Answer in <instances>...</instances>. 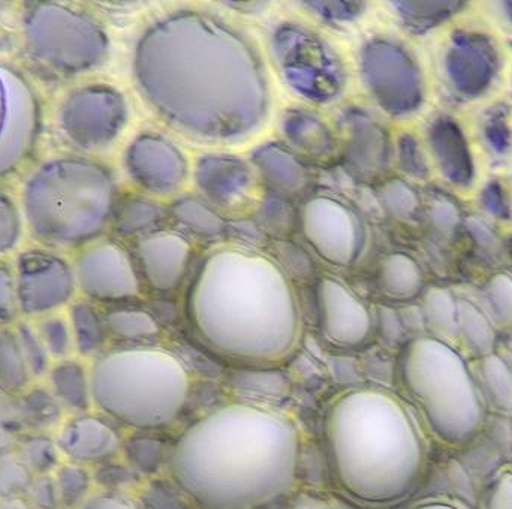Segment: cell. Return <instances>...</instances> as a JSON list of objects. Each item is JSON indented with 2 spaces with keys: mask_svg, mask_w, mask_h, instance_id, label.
<instances>
[{
  "mask_svg": "<svg viewBox=\"0 0 512 509\" xmlns=\"http://www.w3.org/2000/svg\"><path fill=\"white\" fill-rule=\"evenodd\" d=\"M171 213L180 225L197 236L218 237L224 233V219L198 198H180L173 204Z\"/></svg>",
  "mask_w": 512,
  "mask_h": 509,
  "instance_id": "cell-19",
  "label": "cell"
},
{
  "mask_svg": "<svg viewBox=\"0 0 512 509\" xmlns=\"http://www.w3.org/2000/svg\"><path fill=\"white\" fill-rule=\"evenodd\" d=\"M87 291L107 300H123L140 294V280L125 251L116 245H102L84 259Z\"/></svg>",
  "mask_w": 512,
  "mask_h": 509,
  "instance_id": "cell-15",
  "label": "cell"
},
{
  "mask_svg": "<svg viewBox=\"0 0 512 509\" xmlns=\"http://www.w3.org/2000/svg\"><path fill=\"white\" fill-rule=\"evenodd\" d=\"M198 339L246 364H279L300 345L297 291L279 262L254 249L224 246L201 262L186 300Z\"/></svg>",
  "mask_w": 512,
  "mask_h": 509,
  "instance_id": "cell-3",
  "label": "cell"
},
{
  "mask_svg": "<svg viewBox=\"0 0 512 509\" xmlns=\"http://www.w3.org/2000/svg\"><path fill=\"white\" fill-rule=\"evenodd\" d=\"M282 132L286 140L301 155L327 161L337 153V140L324 119L312 111L292 108L282 117Z\"/></svg>",
  "mask_w": 512,
  "mask_h": 509,
  "instance_id": "cell-17",
  "label": "cell"
},
{
  "mask_svg": "<svg viewBox=\"0 0 512 509\" xmlns=\"http://www.w3.org/2000/svg\"><path fill=\"white\" fill-rule=\"evenodd\" d=\"M325 439L337 483L361 504L385 505L408 495L421 451L399 403L375 388H351L331 400Z\"/></svg>",
  "mask_w": 512,
  "mask_h": 509,
  "instance_id": "cell-4",
  "label": "cell"
},
{
  "mask_svg": "<svg viewBox=\"0 0 512 509\" xmlns=\"http://www.w3.org/2000/svg\"><path fill=\"white\" fill-rule=\"evenodd\" d=\"M432 218L433 222H435L441 230H448V228L456 224V209H454L453 204L448 203L447 200L438 201V203H435V206H433Z\"/></svg>",
  "mask_w": 512,
  "mask_h": 509,
  "instance_id": "cell-29",
  "label": "cell"
},
{
  "mask_svg": "<svg viewBox=\"0 0 512 509\" xmlns=\"http://www.w3.org/2000/svg\"><path fill=\"white\" fill-rule=\"evenodd\" d=\"M340 125L345 131L343 159L349 170L363 179L381 176L390 164V140L384 126L357 107L343 111Z\"/></svg>",
  "mask_w": 512,
  "mask_h": 509,
  "instance_id": "cell-11",
  "label": "cell"
},
{
  "mask_svg": "<svg viewBox=\"0 0 512 509\" xmlns=\"http://www.w3.org/2000/svg\"><path fill=\"white\" fill-rule=\"evenodd\" d=\"M486 135L489 143L492 144L498 152H505L508 146H510V129H508L504 117H492L489 125H487Z\"/></svg>",
  "mask_w": 512,
  "mask_h": 509,
  "instance_id": "cell-28",
  "label": "cell"
},
{
  "mask_svg": "<svg viewBox=\"0 0 512 509\" xmlns=\"http://www.w3.org/2000/svg\"><path fill=\"white\" fill-rule=\"evenodd\" d=\"M483 204L490 213L499 218H510V204L499 183H490L483 192Z\"/></svg>",
  "mask_w": 512,
  "mask_h": 509,
  "instance_id": "cell-27",
  "label": "cell"
},
{
  "mask_svg": "<svg viewBox=\"0 0 512 509\" xmlns=\"http://www.w3.org/2000/svg\"><path fill=\"white\" fill-rule=\"evenodd\" d=\"M304 239L322 259L349 267L363 255L366 228L349 204L330 195H315L298 213Z\"/></svg>",
  "mask_w": 512,
  "mask_h": 509,
  "instance_id": "cell-8",
  "label": "cell"
},
{
  "mask_svg": "<svg viewBox=\"0 0 512 509\" xmlns=\"http://www.w3.org/2000/svg\"><path fill=\"white\" fill-rule=\"evenodd\" d=\"M301 430L288 412L258 403L219 406L180 436L170 457L176 486L203 509H258L297 483Z\"/></svg>",
  "mask_w": 512,
  "mask_h": 509,
  "instance_id": "cell-2",
  "label": "cell"
},
{
  "mask_svg": "<svg viewBox=\"0 0 512 509\" xmlns=\"http://www.w3.org/2000/svg\"><path fill=\"white\" fill-rule=\"evenodd\" d=\"M162 215L164 212L159 204L143 200V198H134L126 203L120 225L125 231L146 230V228L158 224Z\"/></svg>",
  "mask_w": 512,
  "mask_h": 509,
  "instance_id": "cell-24",
  "label": "cell"
},
{
  "mask_svg": "<svg viewBox=\"0 0 512 509\" xmlns=\"http://www.w3.org/2000/svg\"><path fill=\"white\" fill-rule=\"evenodd\" d=\"M360 74L379 107L394 117L414 113L423 101L420 69L408 51L385 38H373L360 50Z\"/></svg>",
  "mask_w": 512,
  "mask_h": 509,
  "instance_id": "cell-7",
  "label": "cell"
},
{
  "mask_svg": "<svg viewBox=\"0 0 512 509\" xmlns=\"http://www.w3.org/2000/svg\"><path fill=\"white\" fill-rule=\"evenodd\" d=\"M319 324L328 342L342 348L361 345L372 331V313L340 280L322 277L316 288Z\"/></svg>",
  "mask_w": 512,
  "mask_h": 509,
  "instance_id": "cell-9",
  "label": "cell"
},
{
  "mask_svg": "<svg viewBox=\"0 0 512 509\" xmlns=\"http://www.w3.org/2000/svg\"><path fill=\"white\" fill-rule=\"evenodd\" d=\"M430 144L445 177L457 185H469L474 177V164L459 126L451 120H438L430 129Z\"/></svg>",
  "mask_w": 512,
  "mask_h": 509,
  "instance_id": "cell-18",
  "label": "cell"
},
{
  "mask_svg": "<svg viewBox=\"0 0 512 509\" xmlns=\"http://www.w3.org/2000/svg\"><path fill=\"white\" fill-rule=\"evenodd\" d=\"M498 65L495 48L477 33L457 32L447 56V71L454 86L466 95L483 92Z\"/></svg>",
  "mask_w": 512,
  "mask_h": 509,
  "instance_id": "cell-14",
  "label": "cell"
},
{
  "mask_svg": "<svg viewBox=\"0 0 512 509\" xmlns=\"http://www.w3.org/2000/svg\"><path fill=\"white\" fill-rule=\"evenodd\" d=\"M490 509H512V480H505L496 487Z\"/></svg>",
  "mask_w": 512,
  "mask_h": 509,
  "instance_id": "cell-30",
  "label": "cell"
},
{
  "mask_svg": "<svg viewBox=\"0 0 512 509\" xmlns=\"http://www.w3.org/2000/svg\"><path fill=\"white\" fill-rule=\"evenodd\" d=\"M379 282L385 292L394 297H409L420 288L421 274L409 256L396 254L382 262Z\"/></svg>",
  "mask_w": 512,
  "mask_h": 509,
  "instance_id": "cell-20",
  "label": "cell"
},
{
  "mask_svg": "<svg viewBox=\"0 0 512 509\" xmlns=\"http://www.w3.org/2000/svg\"><path fill=\"white\" fill-rule=\"evenodd\" d=\"M108 327L116 336L125 339H149L159 334V325L143 310H117L108 315Z\"/></svg>",
  "mask_w": 512,
  "mask_h": 509,
  "instance_id": "cell-22",
  "label": "cell"
},
{
  "mask_svg": "<svg viewBox=\"0 0 512 509\" xmlns=\"http://www.w3.org/2000/svg\"><path fill=\"white\" fill-rule=\"evenodd\" d=\"M400 167L414 177L427 176V164L420 146L412 135H402L399 140Z\"/></svg>",
  "mask_w": 512,
  "mask_h": 509,
  "instance_id": "cell-26",
  "label": "cell"
},
{
  "mask_svg": "<svg viewBox=\"0 0 512 509\" xmlns=\"http://www.w3.org/2000/svg\"><path fill=\"white\" fill-rule=\"evenodd\" d=\"M95 509H140L134 502L123 498H104L96 502Z\"/></svg>",
  "mask_w": 512,
  "mask_h": 509,
  "instance_id": "cell-31",
  "label": "cell"
},
{
  "mask_svg": "<svg viewBox=\"0 0 512 509\" xmlns=\"http://www.w3.org/2000/svg\"><path fill=\"white\" fill-rule=\"evenodd\" d=\"M271 53L283 80L301 98L325 105L345 92L342 59L313 30L301 24H280L271 33Z\"/></svg>",
  "mask_w": 512,
  "mask_h": 509,
  "instance_id": "cell-6",
  "label": "cell"
},
{
  "mask_svg": "<svg viewBox=\"0 0 512 509\" xmlns=\"http://www.w3.org/2000/svg\"><path fill=\"white\" fill-rule=\"evenodd\" d=\"M379 201L385 210L397 218H409L418 209V197L414 189L402 180L385 182L378 191Z\"/></svg>",
  "mask_w": 512,
  "mask_h": 509,
  "instance_id": "cell-23",
  "label": "cell"
},
{
  "mask_svg": "<svg viewBox=\"0 0 512 509\" xmlns=\"http://www.w3.org/2000/svg\"><path fill=\"white\" fill-rule=\"evenodd\" d=\"M471 230L472 233H474V236L477 237V240H480L481 243L493 242L492 233H490L484 225H481L480 222H474V224H471Z\"/></svg>",
  "mask_w": 512,
  "mask_h": 509,
  "instance_id": "cell-32",
  "label": "cell"
},
{
  "mask_svg": "<svg viewBox=\"0 0 512 509\" xmlns=\"http://www.w3.org/2000/svg\"><path fill=\"white\" fill-rule=\"evenodd\" d=\"M397 14L406 26L414 30H427L463 8L465 3L453 2H394Z\"/></svg>",
  "mask_w": 512,
  "mask_h": 509,
  "instance_id": "cell-21",
  "label": "cell"
},
{
  "mask_svg": "<svg viewBox=\"0 0 512 509\" xmlns=\"http://www.w3.org/2000/svg\"><path fill=\"white\" fill-rule=\"evenodd\" d=\"M126 165L132 179L156 195L177 191L188 176L185 155L162 135L138 137L129 147Z\"/></svg>",
  "mask_w": 512,
  "mask_h": 509,
  "instance_id": "cell-10",
  "label": "cell"
},
{
  "mask_svg": "<svg viewBox=\"0 0 512 509\" xmlns=\"http://www.w3.org/2000/svg\"><path fill=\"white\" fill-rule=\"evenodd\" d=\"M415 509H453V508L447 507V505L432 504V505H421V507H418Z\"/></svg>",
  "mask_w": 512,
  "mask_h": 509,
  "instance_id": "cell-33",
  "label": "cell"
},
{
  "mask_svg": "<svg viewBox=\"0 0 512 509\" xmlns=\"http://www.w3.org/2000/svg\"><path fill=\"white\" fill-rule=\"evenodd\" d=\"M304 6L322 21L331 24L351 23L363 14V2H304Z\"/></svg>",
  "mask_w": 512,
  "mask_h": 509,
  "instance_id": "cell-25",
  "label": "cell"
},
{
  "mask_svg": "<svg viewBox=\"0 0 512 509\" xmlns=\"http://www.w3.org/2000/svg\"><path fill=\"white\" fill-rule=\"evenodd\" d=\"M256 173L279 194L294 195L309 185V173L294 152L279 143H265L251 155Z\"/></svg>",
  "mask_w": 512,
  "mask_h": 509,
  "instance_id": "cell-16",
  "label": "cell"
},
{
  "mask_svg": "<svg viewBox=\"0 0 512 509\" xmlns=\"http://www.w3.org/2000/svg\"><path fill=\"white\" fill-rule=\"evenodd\" d=\"M93 397L102 411L135 429H162L182 414L191 397V373L161 348L111 352L93 370Z\"/></svg>",
  "mask_w": 512,
  "mask_h": 509,
  "instance_id": "cell-5",
  "label": "cell"
},
{
  "mask_svg": "<svg viewBox=\"0 0 512 509\" xmlns=\"http://www.w3.org/2000/svg\"><path fill=\"white\" fill-rule=\"evenodd\" d=\"M505 5H507V11H508V14H510V17L512 20V2H507V3H505Z\"/></svg>",
  "mask_w": 512,
  "mask_h": 509,
  "instance_id": "cell-34",
  "label": "cell"
},
{
  "mask_svg": "<svg viewBox=\"0 0 512 509\" xmlns=\"http://www.w3.org/2000/svg\"><path fill=\"white\" fill-rule=\"evenodd\" d=\"M134 69L150 107L200 140H245L270 114V84L254 44L204 12L155 21L138 41Z\"/></svg>",
  "mask_w": 512,
  "mask_h": 509,
  "instance_id": "cell-1",
  "label": "cell"
},
{
  "mask_svg": "<svg viewBox=\"0 0 512 509\" xmlns=\"http://www.w3.org/2000/svg\"><path fill=\"white\" fill-rule=\"evenodd\" d=\"M195 182L210 203L230 207L248 198L254 186V173L239 156L212 153L198 161Z\"/></svg>",
  "mask_w": 512,
  "mask_h": 509,
  "instance_id": "cell-12",
  "label": "cell"
},
{
  "mask_svg": "<svg viewBox=\"0 0 512 509\" xmlns=\"http://www.w3.org/2000/svg\"><path fill=\"white\" fill-rule=\"evenodd\" d=\"M191 254V243L170 231L150 234L138 246L144 276L149 285L159 292L173 291L179 286Z\"/></svg>",
  "mask_w": 512,
  "mask_h": 509,
  "instance_id": "cell-13",
  "label": "cell"
}]
</instances>
